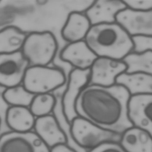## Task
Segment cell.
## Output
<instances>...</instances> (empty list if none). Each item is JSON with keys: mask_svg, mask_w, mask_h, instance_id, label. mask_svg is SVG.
I'll return each mask as SVG.
<instances>
[{"mask_svg": "<svg viewBox=\"0 0 152 152\" xmlns=\"http://www.w3.org/2000/svg\"><path fill=\"white\" fill-rule=\"evenodd\" d=\"M127 8L136 11H147L152 10V0L123 1Z\"/></svg>", "mask_w": 152, "mask_h": 152, "instance_id": "cb8c5ba5", "label": "cell"}, {"mask_svg": "<svg viewBox=\"0 0 152 152\" xmlns=\"http://www.w3.org/2000/svg\"><path fill=\"white\" fill-rule=\"evenodd\" d=\"M127 66L126 73H142L152 75V52L130 53L122 60Z\"/></svg>", "mask_w": 152, "mask_h": 152, "instance_id": "ffe728a7", "label": "cell"}, {"mask_svg": "<svg viewBox=\"0 0 152 152\" xmlns=\"http://www.w3.org/2000/svg\"><path fill=\"white\" fill-rule=\"evenodd\" d=\"M116 84L126 87L131 96L152 95V75L124 72L117 77Z\"/></svg>", "mask_w": 152, "mask_h": 152, "instance_id": "ac0fdd59", "label": "cell"}, {"mask_svg": "<svg viewBox=\"0 0 152 152\" xmlns=\"http://www.w3.org/2000/svg\"><path fill=\"white\" fill-rule=\"evenodd\" d=\"M27 34L15 26L0 30V55L21 51Z\"/></svg>", "mask_w": 152, "mask_h": 152, "instance_id": "d6986e66", "label": "cell"}, {"mask_svg": "<svg viewBox=\"0 0 152 152\" xmlns=\"http://www.w3.org/2000/svg\"><path fill=\"white\" fill-rule=\"evenodd\" d=\"M58 50V42L50 31H35L27 35L21 52L30 66H48Z\"/></svg>", "mask_w": 152, "mask_h": 152, "instance_id": "3957f363", "label": "cell"}, {"mask_svg": "<svg viewBox=\"0 0 152 152\" xmlns=\"http://www.w3.org/2000/svg\"><path fill=\"white\" fill-rule=\"evenodd\" d=\"M70 134L74 142L87 152L104 142L119 143L122 136L101 128L80 116L71 122Z\"/></svg>", "mask_w": 152, "mask_h": 152, "instance_id": "277c9868", "label": "cell"}, {"mask_svg": "<svg viewBox=\"0 0 152 152\" xmlns=\"http://www.w3.org/2000/svg\"><path fill=\"white\" fill-rule=\"evenodd\" d=\"M91 26L85 14L72 11L69 14L62 28V37L68 43L84 40Z\"/></svg>", "mask_w": 152, "mask_h": 152, "instance_id": "9a60e30c", "label": "cell"}, {"mask_svg": "<svg viewBox=\"0 0 152 152\" xmlns=\"http://www.w3.org/2000/svg\"><path fill=\"white\" fill-rule=\"evenodd\" d=\"M50 148L32 131H10L0 136V152H49Z\"/></svg>", "mask_w": 152, "mask_h": 152, "instance_id": "52a82bcc", "label": "cell"}, {"mask_svg": "<svg viewBox=\"0 0 152 152\" xmlns=\"http://www.w3.org/2000/svg\"><path fill=\"white\" fill-rule=\"evenodd\" d=\"M127 8L124 1L99 0L94 1L85 11V15L91 26L111 24L116 22V15Z\"/></svg>", "mask_w": 152, "mask_h": 152, "instance_id": "8fae6325", "label": "cell"}, {"mask_svg": "<svg viewBox=\"0 0 152 152\" xmlns=\"http://www.w3.org/2000/svg\"><path fill=\"white\" fill-rule=\"evenodd\" d=\"M90 72V69H73L68 75V83L62 97L61 105L65 119L69 124L78 116L75 109V103L82 90L88 84Z\"/></svg>", "mask_w": 152, "mask_h": 152, "instance_id": "8992f818", "label": "cell"}, {"mask_svg": "<svg viewBox=\"0 0 152 152\" xmlns=\"http://www.w3.org/2000/svg\"><path fill=\"white\" fill-rule=\"evenodd\" d=\"M34 129L49 148L60 144H67V137L59 122L51 114L36 118Z\"/></svg>", "mask_w": 152, "mask_h": 152, "instance_id": "4fadbf2b", "label": "cell"}, {"mask_svg": "<svg viewBox=\"0 0 152 152\" xmlns=\"http://www.w3.org/2000/svg\"><path fill=\"white\" fill-rule=\"evenodd\" d=\"M56 98L50 93L39 94L34 96L29 107L36 118L50 115L55 105Z\"/></svg>", "mask_w": 152, "mask_h": 152, "instance_id": "7402d4cb", "label": "cell"}, {"mask_svg": "<svg viewBox=\"0 0 152 152\" xmlns=\"http://www.w3.org/2000/svg\"><path fill=\"white\" fill-rule=\"evenodd\" d=\"M61 59L70 64L74 69L86 70L91 66L97 56L85 40L68 43L60 53Z\"/></svg>", "mask_w": 152, "mask_h": 152, "instance_id": "5bb4252c", "label": "cell"}, {"mask_svg": "<svg viewBox=\"0 0 152 152\" xmlns=\"http://www.w3.org/2000/svg\"><path fill=\"white\" fill-rule=\"evenodd\" d=\"M129 116L134 126L147 131L152 136V95L131 96Z\"/></svg>", "mask_w": 152, "mask_h": 152, "instance_id": "7c38bea8", "label": "cell"}, {"mask_svg": "<svg viewBox=\"0 0 152 152\" xmlns=\"http://www.w3.org/2000/svg\"><path fill=\"white\" fill-rule=\"evenodd\" d=\"M116 19L131 36H152V10L136 11L126 8L118 13Z\"/></svg>", "mask_w": 152, "mask_h": 152, "instance_id": "30bf717a", "label": "cell"}, {"mask_svg": "<svg viewBox=\"0 0 152 152\" xmlns=\"http://www.w3.org/2000/svg\"><path fill=\"white\" fill-rule=\"evenodd\" d=\"M127 66L122 61L97 57L90 68L88 85L110 87L116 84L117 77L126 72Z\"/></svg>", "mask_w": 152, "mask_h": 152, "instance_id": "9c48e42d", "label": "cell"}, {"mask_svg": "<svg viewBox=\"0 0 152 152\" xmlns=\"http://www.w3.org/2000/svg\"><path fill=\"white\" fill-rule=\"evenodd\" d=\"M0 125H1V120H0Z\"/></svg>", "mask_w": 152, "mask_h": 152, "instance_id": "4316f807", "label": "cell"}, {"mask_svg": "<svg viewBox=\"0 0 152 152\" xmlns=\"http://www.w3.org/2000/svg\"><path fill=\"white\" fill-rule=\"evenodd\" d=\"M29 66L21 51L0 55V86L7 88L22 84Z\"/></svg>", "mask_w": 152, "mask_h": 152, "instance_id": "ba28073f", "label": "cell"}, {"mask_svg": "<svg viewBox=\"0 0 152 152\" xmlns=\"http://www.w3.org/2000/svg\"><path fill=\"white\" fill-rule=\"evenodd\" d=\"M36 118L28 107L10 106L5 114L7 125L11 131L24 132L34 128Z\"/></svg>", "mask_w": 152, "mask_h": 152, "instance_id": "e0dca14e", "label": "cell"}, {"mask_svg": "<svg viewBox=\"0 0 152 152\" xmlns=\"http://www.w3.org/2000/svg\"><path fill=\"white\" fill-rule=\"evenodd\" d=\"M84 40L97 57L119 61L134 48L132 36L117 22L91 26Z\"/></svg>", "mask_w": 152, "mask_h": 152, "instance_id": "7a4b0ae2", "label": "cell"}, {"mask_svg": "<svg viewBox=\"0 0 152 152\" xmlns=\"http://www.w3.org/2000/svg\"><path fill=\"white\" fill-rule=\"evenodd\" d=\"M64 72L49 66H29L22 84L32 94L50 93L65 82Z\"/></svg>", "mask_w": 152, "mask_h": 152, "instance_id": "5b68a950", "label": "cell"}, {"mask_svg": "<svg viewBox=\"0 0 152 152\" xmlns=\"http://www.w3.org/2000/svg\"><path fill=\"white\" fill-rule=\"evenodd\" d=\"M88 152H126L120 143L107 142L99 145Z\"/></svg>", "mask_w": 152, "mask_h": 152, "instance_id": "d4e9b609", "label": "cell"}, {"mask_svg": "<svg viewBox=\"0 0 152 152\" xmlns=\"http://www.w3.org/2000/svg\"><path fill=\"white\" fill-rule=\"evenodd\" d=\"M49 152H77L67 144H60L50 148Z\"/></svg>", "mask_w": 152, "mask_h": 152, "instance_id": "484cf974", "label": "cell"}, {"mask_svg": "<svg viewBox=\"0 0 152 152\" xmlns=\"http://www.w3.org/2000/svg\"><path fill=\"white\" fill-rule=\"evenodd\" d=\"M34 94L28 91L23 84L5 88L2 97L11 106L30 107Z\"/></svg>", "mask_w": 152, "mask_h": 152, "instance_id": "44dd1931", "label": "cell"}, {"mask_svg": "<svg viewBox=\"0 0 152 152\" xmlns=\"http://www.w3.org/2000/svg\"><path fill=\"white\" fill-rule=\"evenodd\" d=\"M131 96L124 86L87 85L75 103L80 116L104 129L122 134L134 125L129 116Z\"/></svg>", "mask_w": 152, "mask_h": 152, "instance_id": "6da1fadb", "label": "cell"}, {"mask_svg": "<svg viewBox=\"0 0 152 152\" xmlns=\"http://www.w3.org/2000/svg\"><path fill=\"white\" fill-rule=\"evenodd\" d=\"M134 45L132 53H142L145 52H152V36L136 35L132 36Z\"/></svg>", "mask_w": 152, "mask_h": 152, "instance_id": "603a6c76", "label": "cell"}, {"mask_svg": "<svg viewBox=\"0 0 152 152\" xmlns=\"http://www.w3.org/2000/svg\"><path fill=\"white\" fill-rule=\"evenodd\" d=\"M119 143L126 152H152V136L137 126L126 130Z\"/></svg>", "mask_w": 152, "mask_h": 152, "instance_id": "2e32d148", "label": "cell"}]
</instances>
